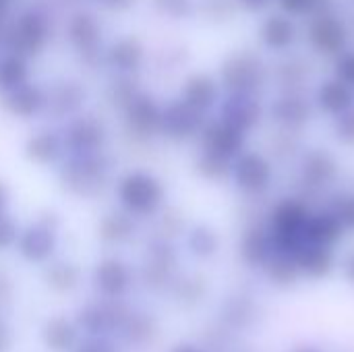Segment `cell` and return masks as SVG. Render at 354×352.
Listing matches in <instances>:
<instances>
[{
    "label": "cell",
    "mask_w": 354,
    "mask_h": 352,
    "mask_svg": "<svg viewBox=\"0 0 354 352\" xmlns=\"http://www.w3.org/2000/svg\"><path fill=\"white\" fill-rule=\"evenodd\" d=\"M110 160L102 154H81L68 156L58 172L62 189L75 197H97L110 183Z\"/></svg>",
    "instance_id": "obj_1"
},
{
    "label": "cell",
    "mask_w": 354,
    "mask_h": 352,
    "mask_svg": "<svg viewBox=\"0 0 354 352\" xmlns=\"http://www.w3.org/2000/svg\"><path fill=\"white\" fill-rule=\"evenodd\" d=\"M116 195L124 212L135 218L153 216L166 199V189L160 178L143 170H131L120 176Z\"/></svg>",
    "instance_id": "obj_2"
},
{
    "label": "cell",
    "mask_w": 354,
    "mask_h": 352,
    "mask_svg": "<svg viewBox=\"0 0 354 352\" xmlns=\"http://www.w3.org/2000/svg\"><path fill=\"white\" fill-rule=\"evenodd\" d=\"M50 35H52V25L48 15L41 12L39 8H27L12 21L10 27H6L4 48L25 58L37 56L46 50Z\"/></svg>",
    "instance_id": "obj_3"
},
{
    "label": "cell",
    "mask_w": 354,
    "mask_h": 352,
    "mask_svg": "<svg viewBox=\"0 0 354 352\" xmlns=\"http://www.w3.org/2000/svg\"><path fill=\"white\" fill-rule=\"evenodd\" d=\"M129 315H131V307L127 303H122L120 299L102 297L100 301L81 307V311L75 317V324L87 336H108V334H118Z\"/></svg>",
    "instance_id": "obj_4"
},
{
    "label": "cell",
    "mask_w": 354,
    "mask_h": 352,
    "mask_svg": "<svg viewBox=\"0 0 354 352\" xmlns=\"http://www.w3.org/2000/svg\"><path fill=\"white\" fill-rule=\"evenodd\" d=\"M58 216L54 212H44L39 218L29 224L17 237V251L29 263H44L48 261L58 245Z\"/></svg>",
    "instance_id": "obj_5"
},
{
    "label": "cell",
    "mask_w": 354,
    "mask_h": 352,
    "mask_svg": "<svg viewBox=\"0 0 354 352\" xmlns=\"http://www.w3.org/2000/svg\"><path fill=\"white\" fill-rule=\"evenodd\" d=\"M178 266L176 249L170 241L156 237L145 249V261L141 266V282L149 290H164L174 282Z\"/></svg>",
    "instance_id": "obj_6"
},
{
    "label": "cell",
    "mask_w": 354,
    "mask_h": 352,
    "mask_svg": "<svg viewBox=\"0 0 354 352\" xmlns=\"http://www.w3.org/2000/svg\"><path fill=\"white\" fill-rule=\"evenodd\" d=\"M124 124L127 131L137 137V139H151L160 135V124H162V106L156 102L153 95L145 91H137L135 98L124 106Z\"/></svg>",
    "instance_id": "obj_7"
},
{
    "label": "cell",
    "mask_w": 354,
    "mask_h": 352,
    "mask_svg": "<svg viewBox=\"0 0 354 352\" xmlns=\"http://www.w3.org/2000/svg\"><path fill=\"white\" fill-rule=\"evenodd\" d=\"M66 37L87 64H93L102 52V25L89 10H77L66 23Z\"/></svg>",
    "instance_id": "obj_8"
},
{
    "label": "cell",
    "mask_w": 354,
    "mask_h": 352,
    "mask_svg": "<svg viewBox=\"0 0 354 352\" xmlns=\"http://www.w3.org/2000/svg\"><path fill=\"white\" fill-rule=\"evenodd\" d=\"M203 124V112L195 110L183 100H172L162 108L160 135H164L170 141H187L199 135Z\"/></svg>",
    "instance_id": "obj_9"
},
{
    "label": "cell",
    "mask_w": 354,
    "mask_h": 352,
    "mask_svg": "<svg viewBox=\"0 0 354 352\" xmlns=\"http://www.w3.org/2000/svg\"><path fill=\"white\" fill-rule=\"evenodd\" d=\"M62 141H64V151L68 156L95 154L102 151L106 143V127L100 118L91 114L77 116L66 124Z\"/></svg>",
    "instance_id": "obj_10"
},
{
    "label": "cell",
    "mask_w": 354,
    "mask_h": 352,
    "mask_svg": "<svg viewBox=\"0 0 354 352\" xmlns=\"http://www.w3.org/2000/svg\"><path fill=\"white\" fill-rule=\"evenodd\" d=\"M133 272L118 257L102 259L93 270V286L106 299H122L131 288Z\"/></svg>",
    "instance_id": "obj_11"
},
{
    "label": "cell",
    "mask_w": 354,
    "mask_h": 352,
    "mask_svg": "<svg viewBox=\"0 0 354 352\" xmlns=\"http://www.w3.org/2000/svg\"><path fill=\"white\" fill-rule=\"evenodd\" d=\"M85 87L73 79H60L46 89V112L54 118H68L83 108Z\"/></svg>",
    "instance_id": "obj_12"
},
{
    "label": "cell",
    "mask_w": 354,
    "mask_h": 352,
    "mask_svg": "<svg viewBox=\"0 0 354 352\" xmlns=\"http://www.w3.org/2000/svg\"><path fill=\"white\" fill-rule=\"evenodd\" d=\"M201 147L205 151H214L226 158H232L243 147V131L228 124L226 120H214L203 124L201 129Z\"/></svg>",
    "instance_id": "obj_13"
},
{
    "label": "cell",
    "mask_w": 354,
    "mask_h": 352,
    "mask_svg": "<svg viewBox=\"0 0 354 352\" xmlns=\"http://www.w3.org/2000/svg\"><path fill=\"white\" fill-rule=\"evenodd\" d=\"M4 108L21 118V120H29L33 118L35 114L44 112L46 108V89H41L39 85L35 83H23L10 91L4 93Z\"/></svg>",
    "instance_id": "obj_14"
},
{
    "label": "cell",
    "mask_w": 354,
    "mask_h": 352,
    "mask_svg": "<svg viewBox=\"0 0 354 352\" xmlns=\"http://www.w3.org/2000/svg\"><path fill=\"white\" fill-rule=\"evenodd\" d=\"M143 58H145L143 44L137 37H133V35H127V37L116 39L106 50V62H108V66L114 68L120 75H133V73H137L141 68V64H143Z\"/></svg>",
    "instance_id": "obj_15"
},
{
    "label": "cell",
    "mask_w": 354,
    "mask_h": 352,
    "mask_svg": "<svg viewBox=\"0 0 354 352\" xmlns=\"http://www.w3.org/2000/svg\"><path fill=\"white\" fill-rule=\"evenodd\" d=\"M23 154L29 162L37 166H48L54 164L58 158H62V154L66 151H64L62 135H58L56 131H39L25 141Z\"/></svg>",
    "instance_id": "obj_16"
},
{
    "label": "cell",
    "mask_w": 354,
    "mask_h": 352,
    "mask_svg": "<svg viewBox=\"0 0 354 352\" xmlns=\"http://www.w3.org/2000/svg\"><path fill=\"white\" fill-rule=\"evenodd\" d=\"M292 257L297 261L299 272L309 276V278H324L334 268V255H332L330 247H326V245H317V243L305 241L292 253Z\"/></svg>",
    "instance_id": "obj_17"
},
{
    "label": "cell",
    "mask_w": 354,
    "mask_h": 352,
    "mask_svg": "<svg viewBox=\"0 0 354 352\" xmlns=\"http://www.w3.org/2000/svg\"><path fill=\"white\" fill-rule=\"evenodd\" d=\"M41 342L50 352H71L79 344V326L68 317H50L41 328Z\"/></svg>",
    "instance_id": "obj_18"
},
{
    "label": "cell",
    "mask_w": 354,
    "mask_h": 352,
    "mask_svg": "<svg viewBox=\"0 0 354 352\" xmlns=\"http://www.w3.org/2000/svg\"><path fill=\"white\" fill-rule=\"evenodd\" d=\"M234 180L243 191L255 193L268 187L270 180V166L266 164V160L261 156L255 154H245L236 160L234 168Z\"/></svg>",
    "instance_id": "obj_19"
},
{
    "label": "cell",
    "mask_w": 354,
    "mask_h": 352,
    "mask_svg": "<svg viewBox=\"0 0 354 352\" xmlns=\"http://www.w3.org/2000/svg\"><path fill=\"white\" fill-rule=\"evenodd\" d=\"M180 100L199 112H207L218 102V83L203 73L191 75L183 85Z\"/></svg>",
    "instance_id": "obj_20"
},
{
    "label": "cell",
    "mask_w": 354,
    "mask_h": 352,
    "mask_svg": "<svg viewBox=\"0 0 354 352\" xmlns=\"http://www.w3.org/2000/svg\"><path fill=\"white\" fill-rule=\"evenodd\" d=\"M135 216L129 212H108L97 222V239L106 245H122L135 237Z\"/></svg>",
    "instance_id": "obj_21"
},
{
    "label": "cell",
    "mask_w": 354,
    "mask_h": 352,
    "mask_svg": "<svg viewBox=\"0 0 354 352\" xmlns=\"http://www.w3.org/2000/svg\"><path fill=\"white\" fill-rule=\"evenodd\" d=\"M118 334L122 336V340L129 346L143 349V346H149L158 338V322L153 315H147L141 311H131V315L127 317V322L122 324Z\"/></svg>",
    "instance_id": "obj_22"
},
{
    "label": "cell",
    "mask_w": 354,
    "mask_h": 352,
    "mask_svg": "<svg viewBox=\"0 0 354 352\" xmlns=\"http://www.w3.org/2000/svg\"><path fill=\"white\" fill-rule=\"evenodd\" d=\"M259 73V66L255 60H251L249 56H230L224 64H222V81L228 89L232 91H241L247 93L253 85L255 75Z\"/></svg>",
    "instance_id": "obj_23"
},
{
    "label": "cell",
    "mask_w": 354,
    "mask_h": 352,
    "mask_svg": "<svg viewBox=\"0 0 354 352\" xmlns=\"http://www.w3.org/2000/svg\"><path fill=\"white\" fill-rule=\"evenodd\" d=\"M257 116H259L257 104L247 93L241 91H234L222 106V120L236 127L239 131H247L249 127H253Z\"/></svg>",
    "instance_id": "obj_24"
},
{
    "label": "cell",
    "mask_w": 354,
    "mask_h": 352,
    "mask_svg": "<svg viewBox=\"0 0 354 352\" xmlns=\"http://www.w3.org/2000/svg\"><path fill=\"white\" fill-rule=\"evenodd\" d=\"M342 228L344 226L340 224V220L336 218V214H326V216L322 214V216H315V218H309L307 220L305 241L332 247L336 241H340Z\"/></svg>",
    "instance_id": "obj_25"
},
{
    "label": "cell",
    "mask_w": 354,
    "mask_h": 352,
    "mask_svg": "<svg viewBox=\"0 0 354 352\" xmlns=\"http://www.w3.org/2000/svg\"><path fill=\"white\" fill-rule=\"evenodd\" d=\"M81 272L71 261H54L44 270V284L56 295H66L77 288Z\"/></svg>",
    "instance_id": "obj_26"
},
{
    "label": "cell",
    "mask_w": 354,
    "mask_h": 352,
    "mask_svg": "<svg viewBox=\"0 0 354 352\" xmlns=\"http://www.w3.org/2000/svg\"><path fill=\"white\" fill-rule=\"evenodd\" d=\"M29 66L27 58L15 52H6L0 56V91H10L23 83H27Z\"/></svg>",
    "instance_id": "obj_27"
},
{
    "label": "cell",
    "mask_w": 354,
    "mask_h": 352,
    "mask_svg": "<svg viewBox=\"0 0 354 352\" xmlns=\"http://www.w3.org/2000/svg\"><path fill=\"white\" fill-rule=\"evenodd\" d=\"M272 249H274L272 239L257 228L249 230L241 241V255L249 266H266V261L272 257Z\"/></svg>",
    "instance_id": "obj_28"
},
{
    "label": "cell",
    "mask_w": 354,
    "mask_h": 352,
    "mask_svg": "<svg viewBox=\"0 0 354 352\" xmlns=\"http://www.w3.org/2000/svg\"><path fill=\"white\" fill-rule=\"evenodd\" d=\"M170 286H172V297L183 307H195L197 303L203 301L207 293V284L201 276H185L174 280Z\"/></svg>",
    "instance_id": "obj_29"
},
{
    "label": "cell",
    "mask_w": 354,
    "mask_h": 352,
    "mask_svg": "<svg viewBox=\"0 0 354 352\" xmlns=\"http://www.w3.org/2000/svg\"><path fill=\"white\" fill-rule=\"evenodd\" d=\"M261 39L270 48H278V50H282L288 44H292L295 27H292L290 19H286V17H270L261 25Z\"/></svg>",
    "instance_id": "obj_30"
},
{
    "label": "cell",
    "mask_w": 354,
    "mask_h": 352,
    "mask_svg": "<svg viewBox=\"0 0 354 352\" xmlns=\"http://www.w3.org/2000/svg\"><path fill=\"white\" fill-rule=\"evenodd\" d=\"M266 266H268V276H270V280L276 282V284H280V286L295 284V280H297L299 274H301L299 268H297L295 257L288 255V253H280V251H278L276 257L272 255V257L266 261Z\"/></svg>",
    "instance_id": "obj_31"
},
{
    "label": "cell",
    "mask_w": 354,
    "mask_h": 352,
    "mask_svg": "<svg viewBox=\"0 0 354 352\" xmlns=\"http://www.w3.org/2000/svg\"><path fill=\"white\" fill-rule=\"evenodd\" d=\"M319 104L322 108H326L328 112H342L351 106V89L346 83L338 81H330L319 89Z\"/></svg>",
    "instance_id": "obj_32"
},
{
    "label": "cell",
    "mask_w": 354,
    "mask_h": 352,
    "mask_svg": "<svg viewBox=\"0 0 354 352\" xmlns=\"http://www.w3.org/2000/svg\"><path fill=\"white\" fill-rule=\"evenodd\" d=\"M187 247L195 257L207 259L218 251V234L207 226H195L187 237Z\"/></svg>",
    "instance_id": "obj_33"
},
{
    "label": "cell",
    "mask_w": 354,
    "mask_h": 352,
    "mask_svg": "<svg viewBox=\"0 0 354 352\" xmlns=\"http://www.w3.org/2000/svg\"><path fill=\"white\" fill-rule=\"evenodd\" d=\"M330 19H332V17H322V19L313 25V29H311L313 41H315L322 50H328V52H332V50H336L338 46H342V39H344V35H332V33L342 31V27H340L336 21H330Z\"/></svg>",
    "instance_id": "obj_34"
},
{
    "label": "cell",
    "mask_w": 354,
    "mask_h": 352,
    "mask_svg": "<svg viewBox=\"0 0 354 352\" xmlns=\"http://www.w3.org/2000/svg\"><path fill=\"white\" fill-rule=\"evenodd\" d=\"M195 166H197V172H199L203 178L220 180V178H224V176L230 172V158L203 149L201 156L197 158V164H195Z\"/></svg>",
    "instance_id": "obj_35"
},
{
    "label": "cell",
    "mask_w": 354,
    "mask_h": 352,
    "mask_svg": "<svg viewBox=\"0 0 354 352\" xmlns=\"http://www.w3.org/2000/svg\"><path fill=\"white\" fill-rule=\"evenodd\" d=\"M137 91H139V89H137V83L133 81V77H131V75H120V77L110 85V89H108V100H110V104H112L114 108L124 110V106L135 98Z\"/></svg>",
    "instance_id": "obj_36"
},
{
    "label": "cell",
    "mask_w": 354,
    "mask_h": 352,
    "mask_svg": "<svg viewBox=\"0 0 354 352\" xmlns=\"http://www.w3.org/2000/svg\"><path fill=\"white\" fill-rule=\"evenodd\" d=\"M253 307L245 301V299H234L230 301L224 311H222V317L224 322L230 326V328H245L253 317Z\"/></svg>",
    "instance_id": "obj_37"
},
{
    "label": "cell",
    "mask_w": 354,
    "mask_h": 352,
    "mask_svg": "<svg viewBox=\"0 0 354 352\" xmlns=\"http://www.w3.org/2000/svg\"><path fill=\"white\" fill-rule=\"evenodd\" d=\"M183 226H185L183 216H180L176 210H166V212L160 216V220H158V237L170 241V239H174V237L180 234Z\"/></svg>",
    "instance_id": "obj_38"
},
{
    "label": "cell",
    "mask_w": 354,
    "mask_h": 352,
    "mask_svg": "<svg viewBox=\"0 0 354 352\" xmlns=\"http://www.w3.org/2000/svg\"><path fill=\"white\" fill-rule=\"evenodd\" d=\"M151 6L170 19H185L193 10V0H151Z\"/></svg>",
    "instance_id": "obj_39"
},
{
    "label": "cell",
    "mask_w": 354,
    "mask_h": 352,
    "mask_svg": "<svg viewBox=\"0 0 354 352\" xmlns=\"http://www.w3.org/2000/svg\"><path fill=\"white\" fill-rule=\"evenodd\" d=\"M17 237H19V226L17 222L4 212L0 214V251L12 247L17 243Z\"/></svg>",
    "instance_id": "obj_40"
},
{
    "label": "cell",
    "mask_w": 354,
    "mask_h": 352,
    "mask_svg": "<svg viewBox=\"0 0 354 352\" xmlns=\"http://www.w3.org/2000/svg\"><path fill=\"white\" fill-rule=\"evenodd\" d=\"M73 352H118L116 346L106 336H89L87 340L79 342Z\"/></svg>",
    "instance_id": "obj_41"
},
{
    "label": "cell",
    "mask_w": 354,
    "mask_h": 352,
    "mask_svg": "<svg viewBox=\"0 0 354 352\" xmlns=\"http://www.w3.org/2000/svg\"><path fill=\"white\" fill-rule=\"evenodd\" d=\"M336 218L340 220V224L344 228H353L354 230V195L340 201V205L336 210Z\"/></svg>",
    "instance_id": "obj_42"
},
{
    "label": "cell",
    "mask_w": 354,
    "mask_h": 352,
    "mask_svg": "<svg viewBox=\"0 0 354 352\" xmlns=\"http://www.w3.org/2000/svg\"><path fill=\"white\" fill-rule=\"evenodd\" d=\"M12 299V282L6 278V274L0 272V309L6 307Z\"/></svg>",
    "instance_id": "obj_43"
},
{
    "label": "cell",
    "mask_w": 354,
    "mask_h": 352,
    "mask_svg": "<svg viewBox=\"0 0 354 352\" xmlns=\"http://www.w3.org/2000/svg\"><path fill=\"white\" fill-rule=\"evenodd\" d=\"M102 2H104V6L110 8V10L124 12V10H129V8H133L137 0H102Z\"/></svg>",
    "instance_id": "obj_44"
},
{
    "label": "cell",
    "mask_w": 354,
    "mask_h": 352,
    "mask_svg": "<svg viewBox=\"0 0 354 352\" xmlns=\"http://www.w3.org/2000/svg\"><path fill=\"white\" fill-rule=\"evenodd\" d=\"M10 342H12L10 328L6 326V322H4V319H0V352H8V349H10Z\"/></svg>",
    "instance_id": "obj_45"
},
{
    "label": "cell",
    "mask_w": 354,
    "mask_h": 352,
    "mask_svg": "<svg viewBox=\"0 0 354 352\" xmlns=\"http://www.w3.org/2000/svg\"><path fill=\"white\" fill-rule=\"evenodd\" d=\"M311 4H315V0H282V6L292 12H301L305 8H309Z\"/></svg>",
    "instance_id": "obj_46"
},
{
    "label": "cell",
    "mask_w": 354,
    "mask_h": 352,
    "mask_svg": "<svg viewBox=\"0 0 354 352\" xmlns=\"http://www.w3.org/2000/svg\"><path fill=\"white\" fill-rule=\"evenodd\" d=\"M8 199H10V193H8V187L4 185V180H0V214L6 212V205H8Z\"/></svg>",
    "instance_id": "obj_47"
},
{
    "label": "cell",
    "mask_w": 354,
    "mask_h": 352,
    "mask_svg": "<svg viewBox=\"0 0 354 352\" xmlns=\"http://www.w3.org/2000/svg\"><path fill=\"white\" fill-rule=\"evenodd\" d=\"M241 6H245L247 10H259L268 4V0H239Z\"/></svg>",
    "instance_id": "obj_48"
},
{
    "label": "cell",
    "mask_w": 354,
    "mask_h": 352,
    "mask_svg": "<svg viewBox=\"0 0 354 352\" xmlns=\"http://www.w3.org/2000/svg\"><path fill=\"white\" fill-rule=\"evenodd\" d=\"M170 352H203L199 346H195V344H187V342H183V344H176L174 349Z\"/></svg>",
    "instance_id": "obj_49"
},
{
    "label": "cell",
    "mask_w": 354,
    "mask_h": 352,
    "mask_svg": "<svg viewBox=\"0 0 354 352\" xmlns=\"http://www.w3.org/2000/svg\"><path fill=\"white\" fill-rule=\"evenodd\" d=\"M344 272H346V278L354 282V253L348 257V261H346V268H344Z\"/></svg>",
    "instance_id": "obj_50"
},
{
    "label": "cell",
    "mask_w": 354,
    "mask_h": 352,
    "mask_svg": "<svg viewBox=\"0 0 354 352\" xmlns=\"http://www.w3.org/2000/svg\"><path fill=\"white\" fill-rule=\"evenodd\" d=\"M8 6H10V0H0V21H4V17L8 12Z\"/></svg>",
    "instance_id": "obj_51"
},
{
    "label": "cell",
    "mask_w": 354,
    "mask_h": 352,
    "mask_svg": "<svg viewBox=\"0 0 354 352\" xmlns=\"http://www.w3.org/2000/svg\"><path fill=\"white\" fill-rule=\"evenodd\" d=\"M4 35H6V27L4 21H0V46H4Z\"/></svg>",
    "instance_id": "obj_52"
},
{
    "label": "cell",
    "mask_w": 354,
    "mask_h": 352,
    "mask_svg": "<svg viewBox=\"0 0 354 352\" xmlns=\"http://www.w3.org/2000/svg\"><path fill=\"white\" fill-rule=\"evenodd\" d=\"M292 352H322V351H317V349H313V346H299V349H295Z\"/></svg>",
    "instance_id": "obj_53"
}]
</instances>
